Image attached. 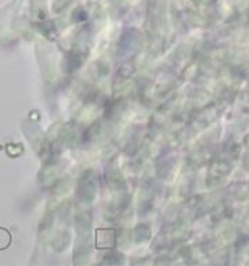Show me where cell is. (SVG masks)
<instances>
[{
  "mask_svg": "<svg viewBox=\"0 0 249 266\" xmlns=\"http://www.w3.org/2000/svg\"><path fill=\"white\" fill-rule=\"evenodd\" d=\"M0 241H1V248H7L10 244V241H11V237H10V234L7 230H4V229H0Z\"/></svg>",
  "mask_w": 249,
  "mask_h": 266,
  "instance_id": "cell-1",
  "label": "cell"
}]
</instances>
